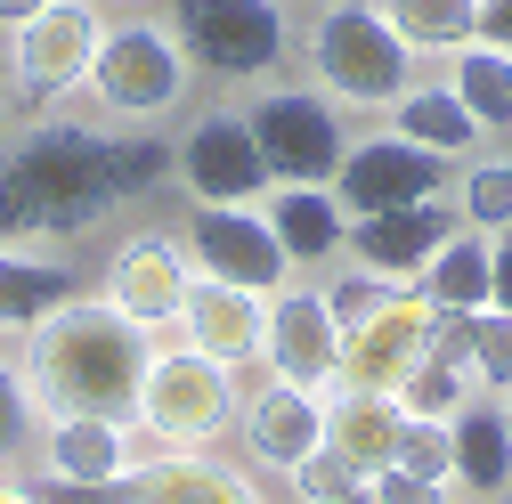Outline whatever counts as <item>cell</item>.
<instances>
[{
  "label": "cell",
  "mask_w": 512,
  "mask_h": 504,
  "mask_svg": "<svg viewBox=\"0 0 512 504\" xmlns=\"http://www.w3.org/2000/svg\"><path fill=\"white\" fill-rule=\"evenodd\" d=\"M147 374V334L106 301H57L25 334V383L41 415H131Z\"/></svg>",
  "instance_id": "6da1fadb"
},
{
  "label": "cell",
  "mask_w": 512,
  "mask_h": 504,
  "mask_svg": "<svg viewBox=\"0 0 512 504\" xmlns=\"http://www.w3.org/2000/svg\"><path fill=\"white\" fill-rule=\"evenodd\" d=\"M309 82L334 106L391 114L399 90H415V49L391 33V17L374 0H326L309 25Z\"/></svg>",
  "instance_id": "7a4b0ae2"
},
{
  "label": "cell",
  "mask_w": 512,
  "mask_h": 504,
  "mask_svg": "<svg viewBox=\"0 0 512 504\" xmlns=\"http://www.w3.org/2000/svg\"><path fill=\"white\" fill-rule=\"evenodd\" d=\"M236 366H220L212 350L179 342V350H147V374H139V431L155 448H212V439L236 423Z\"/></svg>",
  "instance_id": "3957f363"
},
{
  "label": "cell",
  "mask_w": 512,
  "mask_h": 504,
  "mask_svg": "<svg viewBox=\"0 0 512 504\" xmlns=\"http://www.w3.org/2000/svg\"><path fill=\"white\" fill-rule=\"evenodd\" d=\"M187 49V66H204L212 82H269L293 49L285 0H171L163 17Z\"/></svg>",
  "instance_id": "277c9868"
},
{
  "label": "cell",
  "mask_w": 512,
  "mask_h": 504,
  "mask_svg": "<svg viewBox=\"0 0 512 504\" xmlns=\"http://www.w3.org/2000/svg\"><path fill=\"white\" fill-rule=\"evenodd\" d=\"M187 49H179V33L171 25H106V41H98V57H90V98L114 114V122H163L179 98H187Z\"/></svg>",
  "instance_id": "5b68a950"
},
{
  "label": "cell",
  "mask_w": 512,
  "mask_h": 504,
  "mask_svg": "<svg viewBox=\"0 0 512 504\" xmlns=\"http://www.w3.org/2000/svg\"><path fill=\"white\" fill-rule=\"evenodd\" d=\"M41 448V504H122L131 496V423L122 415H49L33 431Z\"/></svg>",
  "instance_id": "8992f818"
},
{
  "label": "cell",
  "mask_w": 512,
  "mask_h": 504,
  "mask_svg": "<svg viewBox=\"0 0 512 504\" xmlns=\"http://www.w3.org/2000/svg\"><path fill=\"white\" fill-rule=\"evenodd\" d=\"M252 139H261V163L277 187H334L342 155H350V131H342V106L326 90H261L244 106Z\"/></svg>",
  "instance_id": "52a82bcc"
},
{
  "label": "cell",
  "mask_w": 512,
  "mask_h": 504,
  "mask_svg": "<svg viewBox=\"0 0 512 504\" xmlns=\"http://www.w3.org/2000/svg\"><path fill=\"white\" fill-rule=\"evenodd\" d=\"M106 41V17H98V0H49V9L33 25L9 33V82H17V106H49L57 90H74L90 82V57Z\"/></svg>",
  "instance_id": "ba28073f"
},
{
  "label": "cell",
  "mask_w": 512,
  "mask_h": 504,
  "mask_svg": "<svg viewBox=\"0 0 512 504\" xmlns=\"http://www.w3.org/2000/svg\"><path fill=\"white\" fill-rule=\"evenodd\" d=\"M423 196H456V163L399 139V131H374V139H350L342 171H334V204L350 220L366 212H391V204H423Z\"/></svg>",
  "instance_id": "9c48e42d"
},
{
  "label": "cell",
  "mask_w": 512,
  "mask_h": 504,
  "mask_svg": "<svg viewBox=\"0 0 512 504\" xmlns=\"http://www.w3.org/2000/svg\"><path fill=\"white\" fill-rule=\"evenodd\" d=\"M187 261L204 277H220V285L261 293V301H277L293 285V261H285V244H277L261 204H196V220H187Z\"/></svg>",
  "instance_id": "30bf717a"
},
{
  "label": "cell",
  "mask_w": 512,
  "mask_h": 504,
  "mask_svg": "<svg viewBox=\"0 0 512 504\" xmlns=\"http://www.w3.org/2000/svg\"><path fill=\"white\" fill-rule=\"evenodd\" d=\"M171 171H179V187H187L196 204H261L269 187H277L269 163H261V139H252V122L228 114V106L196 114V122L179 131Z\"/></svg>",
  "instance_id": "8fae6325"
},
{
  "label": "cell",
  "mask_w": 512,
  "mask_h": 504,
  "mask_svg": "<svg viewBox=\"0 0 512 504\" xmlns=\"http://www.w3.org/2000/svg\"><path fill=\"white\" fill-rule=\"evenodd\" d=\"M187 285H196V261H187V244L171 236H122L106 252V277H98V301L122 309L147 342L163 326H179V309H187Z\"/></svg>",
  "instance_id": "7c38bea8"
},
{
  "label": "cell",
  "mask_w": 512,
  "mask_h": 504,
  "mask_svg": "<svg viewBox=\"0 0 512 504\" xmlns=\"http://www.w3.org/2000/svg\"><path fill=\"white\" fill-rule=\"evenodd\" d=\"M431 326H439V309L423 293H391L358 334H342V383L334 391H391L399 399V383L431 358Z\"/></svg>",
  "instance_id": "4fadbf2b"
},
{
  "label": "cell",
  "mask_w": 512,
  "mask_h": 504,
  "mask_svg": "<svg viewBox=\"0 0 512 504\" xmlns=\"http://www.w3.org/2000/svg\"><path fill=\"white\" fill-rule=\"evenodd\" d=\"M464 228V212H456V196H423V204H391V212H366V220H350V236H342V252H350V269H374L382 285H415L423 277V261Z\"/></svg>",
  "instance_id": "5bb4252c"
},
{
  "label": "cell",
  "mask_w": 512,
  "mask_h": 504,
  "mask_svg": "<svg viewBox=\"0 0 512 504\" xmlns=\"http://www.w3.org/2000/svg\"><path fill=\"white\" fill-rule=\"evenodd\" d=\"M269 374L277 383H301V391H334L342 383V326L317 285H285L269 301Z\"/></svg>",
  "instance_id": "9a60e30c"
},
{
  "label": "cell",
  "mask_w": 512,
  "mask_h": 504,
  "mask_svg": "<svg viewBox=\"0 0 512 504\" xmlns=\"http://www.w3.org/2000/svg\"><path fill=\"white\" fill-rule=\"evenodd\" d=\"M236 431H244L252 464H269V472H293L309 448H326V391L269 383V391H252V399L236 407Z\"/></svg>",
  "instance_id": "2e32d148"
},
{
  "label": "cell",
  "mask_w": 512,
  "mask_h": 504,
  "mask_svg": "<svg viewBox=\"0 0 512 504\" xmlns=\"http://www.w3.org/2000/svg\"><path fill=\"white\" fill-rule=\"evenodd\" d=\"M179 334L196 350H212L220 366H252L269 350V301L244 293V285H220V277H196L187 309H179Z\"/></svg>",
  "instance_id": "e0dca14e"
},
{
  "label": "cell",
  "mask_w": 512,
  "mask_h": 504,
  "mask_svg": "<svg viewBox=\"0 0 512 504\" xmlns=\"http://www.w3.org/2000/svg\"><path fill=\"white\" fill-rule=\"evenodd\" d=\"M131 504H261L244 472L212 464L204 448H163L131 464Z\"/></svg>",
  "instance_id": "ac0fdd59"
},
{
  "label": "cell",
  "mask_w": 512,
  "mask_h": 504,
  "mask_svg": "<svg viewBox=\"0 0 512 504\" xmlns=\"http://www.w3.org/2000/svg\"><path fill=\"white\" fill-rule=\"evenodd\" d=\"M399 431H407V407L391 391H334L326 399V448L358 472L399 464Z\"/></svg>",
  "instance_id": "d6986e66"
},
{
  "label": "cell",
  "mask_w": 512,
  "mask_h": 504,
  "mask_svg": "<svg viewBox=\"0 0 512 504\" xmlns=\"http://www.w3.org/2000/svg\"><path fill=\"white\" fill-rule=\"evenodd\" d=\"M261 212H269V228H277L293 269H334V252L350 236V212L334 204V187H269Z\"/></svg>",
  "instance_id": "ffe728a7"
},
{
  "label": "cell",
  "mask_w": 512,
  "mask_h": 504,
  "mask_svg": "<svg viewBox=\"0 0 512 504\" xmlns=\"http://www.w3.org/2000/svg\"><path fill=\"white\" fill-rule=\"evenodd\" d=\"M391 131H399V139H415V147H431V155H447V163L480 155V139H488L480 122L464 114V98L447 90V82H415V90H399Z\"/></svg>",
  "instance_id": "44dd1931"
},
{
  "label": "cell",
  "mask_w": 512,
  "mask_h": 504,
  "mask_svg": "<svg viewBox=\"0 0 512 504\" xmlns=\"http://www.w3.org/2000/svg\"><path fill=\"white\" fill-rule=\"evenodd\" d=\"M415 293L431 301V309H488V293H496V252H488V236L480 228H456L431 261H423V277H415Z\"/></svg>",
  "instance_id": "7402d4cb"
},
{
  "label": "cell",
  "mask_w": 512,
  "mask_h": 504,
  "mask_svg": "<svg viewBox=\"0 0 512 504\" xmlns=\"http://www.w3.org/2000/svg\"><path fill=\"white\" fill-rule=\"evenodd\" d=\"M447 439H456V480L464 488H480V496L512 488V423H504V407L464 399L456 415H447Z\"/></svg>",
  "instance_id": "603a6c76"
},
{
  "label": "cell",
  "mask_w": 512,
  "mask_h": 504,
  "mask_svg": "<svg viewBox=\"0 0 512 504\" xmlns=\"http://www.w3.org/2000/svg\"><path fill=\"white\" fill-rule=\"evenodd\" d=\"M57 301H74V269L41 252H0V334H33Z\"/></svg>",
  "instance_id": "cb8c5ba5"
},
{
  "label": "cell",
  "mask_w": 512,
  "mask_h": 504,
  "mask_svg": "<svg viewBox=\"0 0 512 504\" xmlns=\"http://www.w3.org/2000/svg\"><path fill=\"white\" fill-rule=\"evenodd\" d=\"M447 90L464 98V114L480 122L488 139L512 131V49H496V41H464L456 66H447Z\"/></svg>",
  "instance_id": "d4e9b609"
},
{
  "label": "cell",
  "mask_w": 512,
  "mask_h": 504,
  "mask_svg": "<svg viewBox=\"0 0 512 504\" xmlns=\"http://www.w3.org/2000/svg\"><path fill=\"white\" fill-rule=\"evenodd\" d=\"M374 9L415 57H456L464 41H480V0H374Z\"/></svg>",
  "instance_id": "484cf974"
},
{
  "label": "cell",
  "mask_w": 512,
  "mask_h": 504,
  "mask_svg": "<svg viewBox=\"0 0 512 504\" xmlns=\"http://www.w3.org/2000/svg\"><path fill=\"white\" fill-rule=\"evenodd\" d=\"M456 212H464V228H480V236L512 228V155H480V163H464V179H456Z\"/></svg>",
  "instance_id": "4316f807"
},
{
  "label": "cell",
  "mask_w": 512,
  "mask_h": 504,
  "mask_svg": "<svg viewBox=\"0 0 512 504\" xmlns=\"http://www.w3.org/2000/svg\"><path fill=\"white\" fill-rule=\"evenodd\" d=\"M464 399H472V366H456V358H423L407 383H399V407L407 415H431V423H447Z\"/></svg>",
  "instance_id": "83f0119b"
},
{
  "label": "cell",
  "mask_w": 512,
  "mask_h": 504,
  "mask_svg": "<svg viewBox=\"0 0 512 504\" xmlns=\"http://www.w3.org/2000/svg\"><path fill=\"white\" fill-rule=\"evenodd\" d=\"M464 366H472V383L512 391V318L504 309H472L464 318Z\"/></svg>",
  "instance_id": "f1b7e54d"
},
{
  "label": "cell",
  "mask_w": 512,
  "mask_h": 504,
  "mask_svg": "<svg viewBox=\"0 0 512 504\" xmlns=\"http://www.w3.org/2000/svg\"><path fill=\"white\" fill-rule=\"evenodd\" d=\"M33 431H41V399L25 383V366L0 358V464H9L17 448H33Z\"/></svg>",
  "instance_id": "f546056e"
},
{
  "label": "cell",
  "mask_w": 512,
  "mask_h": 504,
  "mask_svg": "<svg viewBox=\"0 0 512 504\" xmlns=\"http://www.w3.org/2000/svg\"><path fill=\"white\" fill-rule=\"evenodd\" d=\"M399 472H415V480H456V439H447V423L407 415V431H399Z\"/></svg>",
  "instance_id": "4dcf8cb0"
},
{
  "label": "cell",
  "mask_w": 512,
  "mask_h": 504,
  "mask_svg": "<svg viewBox=\"0 0 512 504\" xmlns=\"http://www.w3.org/2000/svg\"><path fill=\"white\" fill-rule=\"evenodd\" d=\"M317 293H326V309H334V326H342V334H358V326H366V318H374V309L391 301L399 285H382L374 269H342L334 285H317Z\"/></svg>",
  "instance_id": "1f68e13d"
},
{
  "label": "cell",
  "mask_w": 512,
  "mask_h": 504,
  "mask_svg": "<svg viewBox=\"0 0 512 504\" xmlns=\"http://www.w3.org/2000/svg\"><path fill=\"white\" fill-rule=\"evenodd\" d=\"M285 480H293V496H301V504H334V496H350L366 472H358V464H342L334 448H309V456H301Z\"/></svg>",
  "instance_id": "d6a6232c"
},
{
  "label": "cell",
  "mask_w": 512,
  "mask_h": 504,
  "mask_svg": "<svg viewBox=\"0 0 512 504\" xmlns=\"http://www.w3.org/2000/svg\"><path fill=\"white\" fill-rule=\"evenodd\" d=\"M366 488H374V504H447V480H415V472H399V464L366 472Z\"/></svg>",
  "instance_id": "836d02e7"
},
{
  "label": "cell",
  "mask_w": 512,
  "mask_h": 504,
  "mask_svg": "<svg viewBox=\"0 0 512 504\" xmlns=\"http://www.w3.org/2000/svg\"><path fill=\"white\" fill-rule=\"evenodd\" d=\"M488 252H496V293H488V309H504V318H512V228H496Z\"/></svg>",
  "instance_id": "e575fe53"
},
{
  "label": "cell",
  "mask_w": 512,
  "mask_h": 504,
  "mask_svg": "<svg viewBox=\"0 0 512 504\" xmlns=\"http://www.w3.org/2000/svg\"><path fill=\"white\" fill-rule=\"evenodd\" d=\"M480 41L512 49V0H480Z\"/></svg>",
  "instance_id": "d590c367"
},
{
  "label": "cell",
  "mask_w": 512,
  "mask_h": 504,
  "mask_svg": "<svg viewBox=\"0 0 512 504\" xmlns=\"http://www.w3.org/2000/svg\"><path fill=\"white\" fill-rule=\"evenodd\" d=\"M49 9V0H0V33H17V25H33Z\"/></svg>",
  "instance_id": "8d00e7d4"
},
{
  "label": "cell",
  "mask_w": 512,
  "mask_h": 504,
  "mask_svg": "<svg viewBox=\"0 0 512 504\" xmlns=\"http://www.w3.org/2000/svg\"><path fill=\"white\" fill-rule=\"evenodd\" d=\"M0 504H41L33 488H17V480H0Z\"/></svg>",
  "instance_id": "74e56055"
},
{
  "label": "cell",
  "mask_w": 512,
  "mask_h": 504,
  "mask_svg": "<svg viewBox=\"0 0 512 504\" xmlns=\"http://www.w3.org/2000/svg\"><path fill=\"white\" fill-rule=\"evenodd\" d=\"M334 504H374V488H366V480H358V488H350V496H334Z\"/></svg>",
  "instance_id": "f35d334b"
},
{
  "label": "cell",
  "mask_w": 512,
  "mask_h": 504,
  "mask_svg": "<svg viewBox=\"0 0 512 504\" xmlns=\"http://www.w3.org/2000/svg\"><path fill=\"white\" fill-rule=\"evenodd\" d=\"M504 423H512V391H504Z\"/></svg>",
  "instance_id": "ab89813d"
},
{
  "label": "cell",
  "mask_w": 512,
  "mask_h": 504,
  "mask_svg": "<svg viewBox=\"0 0 512 504\" xmlns=\"http://www.w3.org/2000/svg\"><path fill=\"white\" fill-rule=\"evenodd\" d=\"M122 504H131V496H122Z\"/></svg>",
  "instance_id": "60d3db41"
}]
</instances>
